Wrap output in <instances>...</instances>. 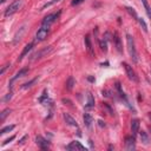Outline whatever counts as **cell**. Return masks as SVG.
I'll list each match as a JSON object with an SVG mask.
<instances>
[{
  "instance_id": "6da1fadb",
  "label": "cell",
  "mask_w": 151,
  "mask_h": 151,
  "mask_svg": "<svg viewBox=\"0 0 151 151\" xmlns=\"http://www.w3.org/2000/svg\"><path fill=\"white\" fill-rule=\"evenodd\" d=\"M126 44H128V51L131 59L135 63H138V53L136 50V46H135V40H133V37L130 34H126Z\"/></svg>"
},
{
  "instance_id": "7a4b0ae2",
  "label": "cell",
  "mask_w": 151,
  "mask_h": 151,
  "mask_svg": "<svg viewBox=\"0 0 151 151\" xmlns=\"http://www.w3.org/2000/svg\"><path fill=\"white\" fill-rule=\"evenodd\" d=\"M60 11H58V12H54V13H51V14H49V15H46V17L43 19V22H42V26H44V27H47V28H50V26L52 25V24H54L55 21L58 20V18H59V15H60Z\"/></svg>"
},
{
  "instance_id": "3957f363",
  "label": "cell",
  "mask_w": 151,
  "mask_h": 151,
  "mask_svg": "<svg viewBox=\"0 0 151 151\" xmlns=\"http://www.w3.org/2000/svg\"><path fill=\"white\" fill-rule=\"evenodd\" d=\"M20 6H21V0H15L14 3H12L9 7L6 9V11H5V17H10V15H12V14H14L15 12H17L19 9H20Z\"/></svg>"
},
{
  "instance_id": "277c9868",
  "label": "cell",
  "mask_w": 151,
  "mask_h": 151,
  "mask_svg": "<svg viewBox=\"0 0 151 151\" xmlns=\"http://www.w3.org/2000/svg\"><path fill=\"white\" fill-rule=\"evenodd\" d=\"M122 65L124 66L125 72H126V76H128V78L130 79V80H132V82H135V83H138V77H137L136 72L133 71V69L128 64V63H122Z\"/></svg>"
},
{
  "instance_id": "5b68a950",
  "label": "cell",
  "mask_w": 151,
  "mask_h": 151,
  "mask_svg": "<svg viewBox=\"0 0 151 151\" xmlns=\"http://www.w3.org/2000/svg\"><path fill=\"white\" fill-rule=\"evenodd\" d=\"M47 36H49V28L42 26L38 30V32L36 34V40L37 42H43L47 38Z\"/></svg>"
},
{
  "instance_id": "8992f818",
  "label": "cell",
  "mask_w": 151,
  "mask_h": 151,
  "mask_svg": "<svg viewBox=\"0 0 151 151\" xmlns=\"http://www.w3.org/2000/svg\"><path fill=\"white\" fill-rule=\"evenodd\" d=\"M67 150H70V151H85L86 149L84 145L80 144V142L75 140V142H71L67 145Z\"/></svg>"
},
{
  "instance_id": "52a82bcc",
  "label": "cell",
  "mask_w": 151,
  "mask_h": 151,
  "mask_svg": "<svg viewBox=\"0 0 151 151\" xmlns=\"http://www.w3.org/2000/svg\"><path fill=\"white\" fill-rule=\"evenodd\" d=\"M125 149L128 151H132L136 149V140H135V137L129 136L125 138Z\"/></svg>"
},
{
  "instance_id": "ba28073f",
  "label": "cell",
  "mask_w": 151,
  "mask_h": 151,
  "mask_svg": "<svg viewBox=\"0 0 151 151\" xmlns=\"http://www.w3.org/2000/svg\"><path fill=\"white\" fill-rule=\"evenodd\" d=\"M27 72H28V67H24V69H21V70L19 71V72L15 73V76H14V77L11 79V80H10V87H12V86H13V84H14V82H15V80H18L19 78L24 77V76H25Z\"/></svg>"
},
{
  "instance_id": "9c48e42d",
  "label": "cell",
  "mask_w": 151,
  "mask_h": 151,
  "mask_svg": "<svg viewBox=\"0 0 151 151\" xmlns=\"http://www.w3.org/2000/svg\"><path fill=\"white\" fill-rule=\"evenodd\" d=\"M36 143L38 144V146L42 150H46V149H49V146H50V144H49V142H47L44 137H42V136H37V138H36Z\"/></svg>"
},
{
  "instance_id": "30bf717a",
  "label": "cell",
  "mask_w": 151,
  "mask_h": 151,
  "mask_svg": "<svg viewBox=\"0 0 151 151\" xmlns=\"http://www.w3.org/2000/svg\"><path fill=\"white\" fill-rule=\"evenodd\" d=\"M85 46H86V50H87V52H89L91 55H94V51H93V47H92V43H91V38H90V36L87 34L86 37H85Z\"/></svg>"
},
{
  "instance_id": "8fae6325",
  "label": "cell",
  "mask_w": 151,
  "mask_h": 151,
  "mask_svg": "<svg viewBox=\"0 0 151 151\" xmlns=\"http://www.w3.org/2000/svg\"><path fill=\"white\" fill-rule=\"evenodd\" d=\"M64 119H65V122L69 124V125H71V126H75V128H78V123H77V121L75 118H72L69 113H64Z\"/></svg>"
},
{
  "instance_id": "7c38bea8",
  "label": "cell",
  "mask_w": 151,
  "mask_h": 151,
  "mask_svg": "<svg viewBox=\"0 0 151 151\" xmlns=\"http://www.w3.org/2000/svg\"><path fill=\"white\" fill-rule=\"evenodd\" d=\"M138 130H139V121H138V119H132V122H131V131H132L133 136L138 133Z\"/></svg>"
},
{
  "instance_id": "4fadbf2b",
  "label": "cell",
  "mask_w": 151,
  "mask_h": 151,
  "mask_svg": "<svg viewBox=\"0 0 151 151\" xmlns=\"http://www.w3.org/2000/svg\"><path fill=\"white\" fill-rule=\"evenodd\" d=\"M32 47H33V43H30V44H27L25 47H24V50H22V52L20 54V57H19V60H22L24 57H25L26 54H28V52L32 50Z\"/></svg>"
},
{
  "instance_id": "5bb4252c",
  "label": "cell",
  "mask_w": 151,
  "mask_h": 151,
  "mask_svg": "<svg viewBox=\"0 0 151 151\" xmlns=\"http://www.w3.org/2000/svg\"><path fill=\"white\" fill-rule=\"evenodd\" d=\"M93 106H94V98L92 96V93L89 92V93H87V104L85 105V107L86 109H91Z\"/></svg>"
},
{
  "instance_id": "9a60e30c",
  "label": "cell",
  "mask_w": 151,
  "mask_h": 151,
  "mask_svg": "<svg viewBox=\"0 0 151 151\" xmlns=\"http://www.w3.org/2000/svg\"><path fill=\"white\" fill-rule=\"evenodd\" d=\"M113 42H115V44H116L117 51H118V52H122V43H121V38H119L118 33H115V38H113Z\"/></svg>"
},
{
  "instance_id": "2e32d148",
  "label": "cell",
  "mask_w": 151,
  "mask_h": 151,
  "mask_svg": "<svg viewBox=\"0 0 151 151\" xmlns=\"http://www.w3.org/2000/svg\"><path fill=\"white\" fill-rule=\"evenodd\" d=\"M140 139H142V142L144 143L145 145H148L149 143H150V138H149L148 133L145 131H140Z\"/></svg>"
},
{
  "instance_id": "e0dca14e",
  "label": "cell",
  "mask_w": 151,
  "mask_h": 151,
  "mask_svg": "<svg viewBox=\"0 0 151 151\" xmlns=\"http://www.w3.org/2000/svg\"><path fill=\"white\" fill-rule=\"evenodd\" d=\"M84 122H85V125L86 126H91L92 122H93V118L90 113H85L84 115Z\"/></svg>"
},
{
  "instance_id": "ac0fdd59",
  "label": "cell",
  "mask_w": 151,
  "mask_h": 151,
  "mask_svg": "<svg viewBox=\"0 0 151 151\" xmlns=\"http://www.w3.org/2000/svg\"><path fill=\"white\" fill-rule=\"evenodd\" d=\"M142 3H143V5H144V7H145L146 14L149 15V18L151 19V7H150V5H149V3H148V0H142Z\"/></svg>"
},
{
  "instance_id": "d6986e66",
  "label": "cell",
  "mask_w": 151,
  "mask_h": 151,
  "mask_svg": "<svg viewBox=\"0 0 151 151\" xmlns=\"http://www.w3.org/2000/svg\"><path fill=\"white\" fill-rule=\"evenodd\" d=\"M76 84V82H75V79L72 78V77H70L69 78V80H67V83H66V87H67V90H72L73 89V85Z\"/></svg>"
},
{
  "instance_id": "ffe728a7",
  "label": "cell",
  "mask_w": 151,
  "mask_h": 151,
  "mask_svg": "<svg viewBox=\"0 0 151 151\" xmlns=\"http://www.w3.org/2000/svg\"><path fill=\"white\" fill-rule=\"evenodd\" d=\"M49 51H51V46H49V49H45V50H43V51H40V52L36 53V54H34V59H38V58H40L42 55H44L45 53H47Z\"/></svg>"
},
{
  "instance_id": "44dd1931",
  "label": "cell",
  "mask_w": 151,
  "mask_h": 151,
  "mask_svg": "<svg viewBox=\"0 0 151 151\" xmlns=\"http://www.w3.org/2000/svg\"><path fill=\"white\" fill-rule=\"evenodd\" d=\"M10 113H11V110H10V109H6V110H4L3 112H1V115H0V121H1V122H4V121H5V118H6L7 116H9Z\"/></svg>"
},
{
  "instance_id": "7402d4cb",
  "label": "cell",
  "mask_w": 151,
  "mask_h": 151,
  "mask_svg": "<svg viewBox=\"0 0 151 151\" xmlns=\"http://www.w3.org/2000/svg\"><path fill=\"white\" fill-rule=\"evenodd\" d=\"M14 128H15V125H9V126H5V128H3V129H1V131H0V133H1V135H4V133H7V132L12 131Z\"/></svg>"
},
{
  "instance_id": "603a6c76",
  "label": "cell",
  "mask_w": 151,
  "mask_h": 151,
  "mask_svg": "<svg viewBox=\"0 0 151 151\" xmlns=\"http://www.w3.org/2000/svg\"><path fill=\"white\" fill-rule=\"evenodd\" d=\"M137 21L140 24V26H142V28H143V30H144V32H148V26H146V24H145L144 19L138 18V19H137Z\"/></svg>"
},
{
  "instance_id": "cb8c5ba5",
  "label": "cell",
  "mask_w": 151,
  "mask_h": 151,
  "mask_svg": "<svg viewBox=\"0 0 151 151\" xmlns=\"http://www.w3.org/2000/svg\"><path fill=\"white\" fill-rule=\"evenodd\" d=\"M126 11H128V12H129V13H130V14L132 15V17H133L135 19H136V20L138 19V15H137L136 11H135L133 9H131V7H126Z\"/></svg>"
},
{
  "instance_id": "d4e9b609",
  "label": "cell",
  "mask_w": 151,
  "mask_h": 151,
  "mask_svg": "<svg viewBox=\"0 0 151 151\" xmlns=\"http://www.w3.org/2000/svg\"><path fill=\"white\" fill-rule=\"evenodd\" d=\"M60 0H51V1H49V3H46L43 7H42V10H45L46 7H50V6H52V5H54V4H57V3H59Z\"/></svg>"
},
{
  "instance_id": "484cf974",
  "label": "cell",
  "mask_w": 151,
  "mask_h": 151,
  "mask_svg": "<svg viewBox=\"0 0 151 151\" xmlns=\"http://www.w3.org/2000/svg\"><path fill=\"white\" fill-rule=\"evenodd\" d=\"M37 79H38V78H34V79H32L31 82H28V83H26V84H24V85H22V89H28V87H31V86H32V84H34V83L37 82Z\"/></svg>"
},
{
  "instance_id": "4316f807",
  "label": "cell",
  "mask_w": 151,
  "mask_h": 151,
  "mask_svg": "<svg viewBox=\"0 0 151 151\" xmlns=\"http://www.w3.org/2000/svg\"><path fill=\"white\" fill-rule=\"evenodd\" d=\"M100 49L104 51V52H106L107 51V44H106V39H104V40H102L100 42Z\"/></svg>"
},
{
  "instance_id": "83f0119b",
  "label": "cell",
  "mask_w": 151,
  "mask_h": 151,
  "mask_svg": "<svg viewBox=\"0 0 151 151\" xmlns=\"http://www.w3.org/2000/svg\"><path fill=\"white\" fill-rule=\"evenodd\" d=\"M84 0H72V6H76V5H79L80 3H83Z\"/></svg>"
},
{
  "instance_id": "f1b7e54d",
  "label": "cell",
  "mask_w": 151,
  "mask_h": 151,
  "mask_svg": "<svg viewBox=\"0 0 151 151\" xmlns=\"http://www.w3.org/2000/svg\"><path fill=\"white\" fill-rule=\"evenodd\" d=\"M13 139H14V136H12V137H11V138H9V139H6V140L3 143V145H6L7 143H10V142H11V140H13Z\"/></svg>"
},
{
  "instance_id": "f546056e",
  "label": "cell",
  "mask_w": 151,
  "mask_h": 151,
  "mask_svg": "<svg viewBox=\"0 0 151 151\" xmlns=\"http://www.w3.org/2000/svg\"><path fill=\"white\" fill-rule=\"evenodd\" d=\"M11 98H12V92H10V93H9V94H7V96L5 97V102H7V100H10Z\"/></svg>"
},
{
  "instance_id": "4dcf8cb0",
  "label": "cell",
  "mask_w": 151,
  "mask_h": 151,
  "mask_svg": "<svg viewBox=\"0 0 151 151\" xmlns=\"http://www.w3.org/2000/svg\"><path fill=\"white\" fill-rule=\"evenodd\" d=\"M7 67H9V65H5V66H4L3 69H1V71H0V75H3V73L5 72V70H6Z\"/></svg>"
},
{
  "instance_id": "1f68e13d",
  "label": "cell",
  "mask_w": 151,
  "mask_h": 151,
  "mask_svg": "<svg viewBox=\"0 0 151 151\" xmlns=\"http://www.w3.org/2000/svg\"><path fill=\"white\" fill-rule=\"evenodd\" d=\"M7 1V0H0V3H1V4H4V3H6Z\"/></svg>"
},
{
  "instance_id": "d6a6232c",
  "label": "cell",
  "mask_w": 151,
  "mask_h": 151,
  "mask_svg": "<svg viewBox=\"0 0 151 151\" xmlns=\"http://www.w3.org/2000/svg\"><path fill=\"white\" fill-rule=\"evenodd\" d=\"M149 130H150V132H151V126H149Z\"/></svg>"
}]
</instances>
